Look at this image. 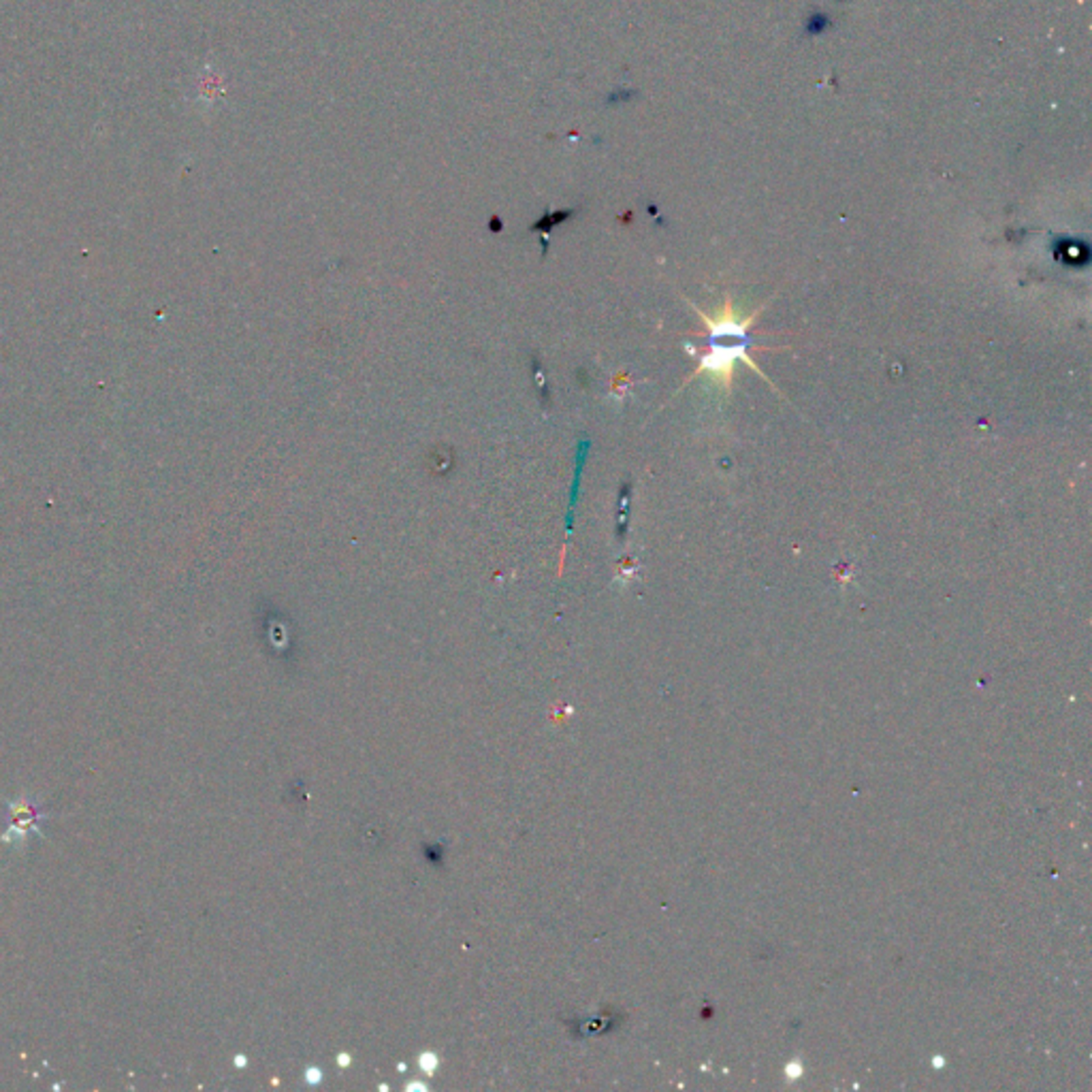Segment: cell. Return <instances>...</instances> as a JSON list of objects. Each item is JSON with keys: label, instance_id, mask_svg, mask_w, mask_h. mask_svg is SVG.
Returning a JSON list of instances; mask_svg holds the SVG:
<instances>
[{"label": "cell", "instance_id": "obj_1", "mask_svg": "<svg viewBox=\"0 0 1092 1092\" xmlns=\"http://www.w3.org/2000/svg\"><path fill=\"white\" fill-rule=\"evenodd\" d=\"M698 314H700L704 325L708 326V350L700 356V363H698L693 376L708 374L723 389H729L737 361H743L759 374L758 363L749 355V346H751L749 326L756 320V314L743 319L729 299L713 316L704 314L700 310H698Z\"/></svg>", "mask_w": 1092, "mask_h": 1092}, {"label": "cell", "instance_id": "obj_2", "mask_svg": "<svg viewBox=\"0 0 1092 1092\" xmlns=\"http://www.w3.org/2000/svg\"><path fill=\"white\" fill-rule=\"evenodd\" d=\"M419 1065L427 1071V1074H434L436 1066H437V1059H436L434 1054H422L421 1059H419Z\"/></svg>", "mask_w": 1092, "mask_h": 1092}]
</instances>
